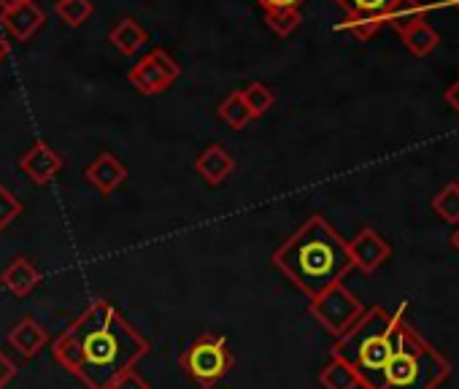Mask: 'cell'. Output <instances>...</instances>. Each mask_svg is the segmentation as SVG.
<instances>
[{
    "mask_svg": "<svg viewBox=\"0 0 459 389\" xmlns=\"http://www.w3.org/2000/svg\"><path fill=\"white\" fill-rule=\"evenodd\" d=\"M52 351L90 389H111L117 376L133 370L149 351V341L108 300H95L60 333Z\"/></svg>",
    "mask_w": 459,
    "mask_h": 389,
    "instance_id": "obj_1",
    "label": "cell"
},
{
    "mask_svg": "<svg viewBox=\"0 0 459 389\" xmlns=\"http://www.w3.org/2000/svg\"><path fill=\"white\" fill-rule=\"evenodd\" d=\"M273 265L308 298L341 284L354 268L343 236L319 214L303 222L273 252Z\"/></svg>",
    "mask_w": 459,
    "mask_h": 389,
    "instance_id": "obj_2",
    "label": "cell"
},
{
    "mask_svg": "<svg viewBox=\"0 0 459 389\" xmlns=\"http://www.w3.org/2000/svg\"><path fill=\"white\" fill-rule=\"evenodd\" d=\"M448 373L451 362L405 322V306H400L394 311V341L381 373V389H435Z\"/></svg>",
    "mask_w": 459,
    "mask_h": 389,
    "instance_id": "obj_3",
    "label": "cell"
},
{
    "mask_svg": "<svg viewBox=\"0 0 459 389\" xmlns=\"http://www.w3.org/2000/svg\"><path fill=\"white\" fill-rule=\"evenodd\" d=\"M392 341L394 314L373 306L335 341L333 357L354 370L359 389H381V373L392 354Z\"/></svg>",
    "mask_w": 459,
    "mask_h": 389,
    "instance_id": "obj_4",
    "label": "cell"
},
{
    "mask_svg": "<svg viewBox=\"0 0 459 389\" xmlns=\"http://www.w3.org/2000/svg\"><path fill=\"white\" fill-rule=\"evenodd\" d=\"M178 365L184 367V373L197 381L200 386L211 389L216 386L230 370L236 365V357L230 351L227 341L211 333L197 335L178 357Z\"/></svg>",
    "mask_w": 459,
    "mask_h": 389,
    "instance_id": "obj_5",
    "label": "cell"
},
{
    "mask_svg": "<svg viewBox=\"0 0 459 389\" xmlns=\"http://www.w3.org/2000/svg\"><path fill=\"white\" fill-rule=\"evenodd\" d=\"M308 314H311L327 333H333L335 338H341V335L365 314V306H362L359 298H357L354 292H349V290L343 287V281H341V284H335V287L319 292L316 298H311Z\"/></svg>",
    "mask_w": 459,
    "mask_h": 389,
    "instance_id": "obj_6",
    "label": "cell"
},
{
    "mask_svg": "<svg viewBox=\"0 0 459 389\" xmlns=\"http://www.w3.org/2000/svg\"><path fill=\"white\" fill-rule=\"evenodd\" d=\"M178 76H181V65L165 49H154L133 65V71L127 73V82L141 95H160L170 90Z\"/></svg>",
    "mask_w": 459,
    "mask_h": 389,
    "instance_id": "obj_7",
    "label": "cell"
},
{
    "mask_svg": "<svg viewBox=\"0 0 459 389\" xmlns=\"http://www.w3.org/2000/svg\"><path fill=\"white\" fill-rule=\"evenodd\" d=\"M346 246H349L351 265L359 268L362 273H376L392 257V246L373 228H362L351 241H346Z\"/></svg>",
    "mask_w": 459,
    "mask_h": 389,
    "instance_id": "obj_8",
    "label": "cell"
},
{
    "mask_svg": "<svg viewBox=\"0 0 459 389\" xmlns=\"http://www.w3.org/2000/svg\"><path fill=\"white\" fill-rule=\"evenodd\" d=\"M20 168H22V173H25L33 184L44 186V184H49V181L60 173L63 157H60L47 141H36V143L22 154Z\"/></svg>",
    "mask_w": 459,
    "mask_h": 389,
    "instance_id": "obj_9",
    "label": "cell"
},
{
    "mask_svg": "<svg viewBox=\"0 0 459 389\" xmlns=\"http://www.w3.org/2000/svg\"><path fill=\"white\" fill-rule=\"evenodd\" d=\"M84 178L100 192V194H111L114 189H119L127 178V168L111 154V151H103L98 154L87 168H84Z\"/></svg>",
    "mask_w": 459,
    "mask_h": 389,
    "instance_id": "obj_10",
    "label": "cell"
},
{
    "mask_svg": "<svg viewBox=\"0 0 459 389\" xmlns=\"http://www.w3.org/2000/svg\"><path fill=\"white\" fill-rule=\"evenodd\" d=\"M195 170L203 176L205 184L211 186H219L221 181H227V176L236 170V160L230 154L221 143H208L197 160H195Z\"/></svg>",
    "mask_w": 459,
    "mask_h": 389,
    "instance_id": "obj_11",
    "label": "cell"
},
{
    "mask_svg": "<svg viewBox=\"0 0 459 389\" xmlns=\"http://www.w3.org/2000/svg\"><path fill=\"white\" fill-rule=\"evenodd\" d=\"M9 343L14 346V351L25 359H33L47 343H49V333L47 327L33 319V316H25L20 319L12 330H9Z\"/></svg>",
    "mask_w": 459,
    "mask_h": 389,
    "instance_id": "obj_12",
    "label": "cell"
},
{
    "mask_svg": "<svg viewBox=\"0 0 459 389\" xmlns=\"http://www.w3.org/2000/svg\"><path fill=\"white\" fill-rule=\"evenodd\" d=\"M41 281V271L28 260V257H17L9 263V268L0 273V284H4L12 295L17 298H28Z\"/></svg>",
    "mask_w": 459,
    "mask_h": 389,
    "instance_id": "obj_13",
    "label": "cell"
},
{
    "mask_svg": "<svg viewBox=\"0 0 459 389\" xmlns=\"http://www.w3.org/2000/svg\"><path fill=\"white\" fill-rule=\"evenodd\" d=\"M4 22H6L9 33H12L17 41H30V39L41 30V25L47 22V14L41 12L39 4H33V0H30V4H25V6H20V9L4 14Z\"/></svg>",
    "mask_w": 459,
    "mask_h": 389,
    "instance_id": "obj_14",
    "label": "cell"
},
{
    "mask_svg": "<svg viewBox=\"0 0 459 389\" xmlns=\"http://www.w3.org/2000/svg\"><path fill=\"white\" fill-rule=\"evenodd\" d=\"M146 30H143V25L138 22V20H133V17H122L111 30H108V41L122 52V55H127V57H133L143 44H146Z\"/></svg>",
    "mask_w": 459,
    "mask_h": 389,
    "instance_id": "obj_15",
    "label": "cell"
},
{
    "mask_svg": "<svg viewBox=\"0 0 459 389\" xmlns=\"http://www.w3.org/2000/svg\"><path fill=\"white\" fill-rule=\"evenodd\" d=\"M403 41H405V47L416 55V57H427V55H432L435 52V47L440 44V36L435 33V28L424 20V22H413V25H408L403 33Z\"/></svg>",
    "mask_w": 459,
    "mask_h": 389,
    "instance_id": "obj_16",
    "label": "cell"
},
{
    "mask_svg": "<svg viewBox=\"0 0 459 389\" xmlns=\"http://www.w3.org/2000/svg\"><path fill=\"white\" fill-rule=\"evenodd\" d=\"M335 4L354 20H386L397 0H335Z\"/></svg>",
    "mask_w": 459,
    "mask_h": 389,
    "instance_id": "obj_17",
    "label": "cell"
},
{
    "mask_svg": "<svg viewBox=\"0 0 459 389\" xmlns=\"http://www.w3.org/2000/svg\"><path fill=\"white\" fill-rule=\"evenodd\" d=\"M216 117L227 125V127H233V130H244L249 122H252V114L241 98V92H230L219 106H216Z\"/></svg>",
    "mask_w": 459,
    "mask_h": 389,
    "instance_id": "obj_18",
    "label": "cell"
},
{
    "mask_svg": "<svg viewBox=\"0 0 459 389\" xmlns=\"http://www.w3.org/2000/svg\"><path fill=\"white\" fill-rule=\"evenodd\" d=\"M319 384H322L325 389H359V381H357L354 370H351L346 362L335 359V357H330V362L322 367Z\"/></svg>",
    "mask_w": 459,
    "mask_h": 389,
    "instance_id": "obj_19",
    "label": "cell"
},
{
    "mask_svg": "<svg viewBox=\"0 0 459 389\" xmlns=\"http://www.w3.org/2000/svg\"><path fill=\"white\" fill-rule=\"evenodd\" d=\"M241 98H244V103H247V108H249L252 119L265 117V114L276 106V95H273V90H271L268 84H263V82H252V84H247V87L241 90Z\"/></svg>",
    "mask_w": 459,
    "mask_h": 389,
    "instance_id": "obj_20",
    "label": "cell"
},
{
    "mask_svg": "<svg viewBox=\"0 0 459 389\" xmlns=\"http://www.w3.org/2000/svg\"><path fill=\"white\" fill-rule=\"evenodd\" d=\"M424 20H427V9L419 4V0H397L394 9L386 14V25H392L397 33H403L408 25L424 22Z\"/></svg>",
    "mask_w": 459,
    "mask_h": 389,
    "instance_id": "obj_21",
    "label": "cell"
},
{
    "mask_svg": "<svg viewBox=\"0 0 459 389\" xmlns=\"http://www.w3.org/2000/svg\"><path fill=\"white\" fill-rule=\"evenodd\" d=\"M432 212L448 222V225H459V181L446 184L435 198H432Z\"/></svg>",
    "mask_w": 459,
    "mask_h": 389,
    "instance_id": "obj_22",
    "label": "cell"
},
{
    "mask_svg": "<svg viewBox=\"0 0 459 389\" xmlns=\"http://www.w3.org/2000/svg\"><path fill=\"white\" fill-rule=\"evenodd\" d=\"M55 12L68 28H82L92 17L95 6H92V0H57Z\"/></svg>",
    "mask_w": 459,
    "mask_h": 389,
    "instance_id": "obj_23",
    "label": "cell"
},
{
    "mask_svg": "<svg viewBox=\"0 0 459 389\" xmlns=\"http://www.w3.org/2000/svg\"><path fill=\"white\" fill-rule=\"evenodd\" d=\"M300 22H303V17H300V9H284V12H265V25L276 33V36H281V39H287V36H292L298 28H300Z\"/></svg>",
    "mask_w": 459,
    "mask_h": 389,
    "instance_id": "obj_24",
    "label": "cell"
},
{
    "mask_svg": "<svg viewBox=\"0 0 459 389\" xmlns=\"http://www.w3.org/2000/svg\"><path fill=\"white\" fill-rule=\"evenodd\" d=\"M20 214H22V203L17 201V194H12L6 184H0V233H4Z\"/></svg>",
    "mask_w": 459,
    "mask_h": 389,
    "instance_id": "obj_25",
    "label": "cell"
},
{
    "mask_svg": "<svg viewBox=\"0 0 459 389\" xmlns=\"http://www.w3.org/2000/svg\"><path fill=\"white\" fill-rule=\"evenodd\" d=\"M111 389H152L149 381L133 367V370H125L122 376H117V381L111 384Z\"/></svg>",
    "mask_w": 459,
    "mask_h": 389,
    "instance_id": "obj_26",
    "label": "cell"
},
{
    "mask_svg": "<svg viewBox=\"0 0 459 389\" xmlns=\"http://www.w3.org/2000/svg\"><path fill=\"white\" fill-rule=\"evenodd\" d=\"M14 376H17V362L0 351V389H6L14 381Z\"/></svg>",
    "mask_w": 459,
    "mask_h": 389,
    "instance_id": "obj_27",
    "label": "cell"
},
{
    "mask_svg": "<svg viewBox=\"0 0 459 389\" xmlns=\"http://www.w3.org/2000/svg\"><path fill=\"white\" fill-rule=\"evenodd\" d=\"M265 12H284V9H300L306 0H257Z\"/></svg>",
    "mask_w": 459,
    "mask_h": 389,
    "instance_id": "obj_28",
    "label": "cell"
},
{
    "mask_svg": "<svg viewBox=\"0 0 459 389\" xmlns=\"http://www.w3.org/2000/svg\"><path fill=\"white\" fill-rule=\"evenodd\" d=\"M443 98H446V103L459 114V79L451 84V87H446V92H443Z\"/></svg>",
    "mask_w": 459,
    "mask_h": 389,
    "instance_id": "obj_29",
    "label": "cell"
},
{
    "mask_svg": "<svg viewBox=\"0 0 459 389\" xmlns=\"http://www.w3.org/2000/svg\"><path fill=\"white\" fill-rule=\"evenodd\" d=\"M25 4H30V0H0V14H9V12L20 9Z\"/></svg>",
    "mask_w": 459,
    "mask_h": 389,
    "instance_id": "obj_30",
    "label": "cell"
},
{
    "mask_svg": "<svg viewBox=\"0 0 459 389\" xmlns=\"http://www.w3.org/2000/svg\"><path fill=\"white\" fill-rule=\"evenodd\" d=\"M6 57H9V41H6L4 36H0V65L6 63Z\"/></svg>",
    "mask_w": 459,
    "mask_h": 389,
    "instance_id": "obj_31",
    "label": "cell"
},
{
    "mask_svg": "<svg viewBox=\"0 0 459 389\" xmlns=\"http://www.w3.org/2000/svg\"><path fill=\"white\" fill-rule=\"evenodd\" d=\"M451 246H454V249L459 252V228H456V230L451 233Z\"/></svg>",
    "mask_w": 459,
    "mask_h": 389,
    "instance_id": "obj_32",
    "label": "cell"
},
{
    "mask_svg": "<svg viewBox=\"0 0 459 389\" xmlns=\"http://www.w3.org/2000/svg\"><path fill=\"white\" fill-rule=\"evenodd\" d=\"M448 4H451V6H456V9H459V0H448Z\"/></svg>",
    "mask_w": 459,
    "mask_h": 389,
    "instance_id": "obj_33",
    "label": "cell"
}]
</instances>
